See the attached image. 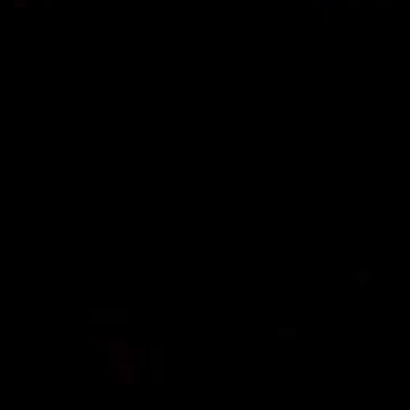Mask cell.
Segmentation results:
<instances>
[{"mask_svg":"<svg viewBox=\"0 0 410 410\" xmlns=\"http://www.w3.org/2000/svg\"><path fill=\"white\" fill-rule=\"evenodd\" d=\"M356 278H358V285L363 288L368 283V278H370V271H366V273H361V271H356Z\"/></svg>","mask_w":410,"mask_h":410,"instance_id":"3","label":"cell"},{"mask_svg":"<svg viewBox=\"0 0 410 410\" xmlns=\"http://www.w3.org/2000/svg\"><path fill=\"white\" fill-rule=\"evenodd\" d=\"M26 2H29V0H14L12 5H14V7H26Z\"/></svg>","mask_w":410,"mask_h":410,"instance_id":"4","label":"cell"},{"mask_svg":"<svg viewBox=\"0 0 410 410\" xmlns=\"http://www.w3.org/2000/svg\"><path fill=\"white\" fill-rule=\"evenodd\" d=\"M128 340L125 337H111L108 340V368H116L128 356Z\"/></svg>","mask_w":410,"mask_h":410,"instance_id":"1","label":"cell"},{"mask_svg":"<svg viewBox=\"0 0 410 410\" xmlns=\"http://www.w3.org/2000/svg\"><path fill=\"white\" fill-rule=\"evenodd\" d=\"M278 335H281L283 340H295V335H297V330H295V328H290V330H285V328H281V330H278Z\"/></svg>","mask_w":410,"mask_h":410,"instance_id":"2","label":"cell"}]
</instances>
